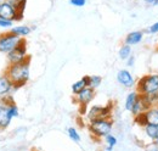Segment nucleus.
<instances>
[{
  "mask_svg": "<svg viewBox=\"0 0 158 151\" xmlns=\"http://www.w3.org/2000/svg\"><path fill=\"white\" fill-rule=\"evenodd\" d=\"M5 75L14 83V90L26 85L29 79V57L19 63H10Z\"/></svg>",
  "mask_w": 158,
  "mask_h": 151,
  "instance_id": "obj_1",
  "label": "nucleus"
},
{
  "mask_svg": "<svg viewBox=\"0 0 158 151\" xmlns=\"http://www.w3.org/2000/svg\"><path fill=\"white\" fill-rule=\"evenodd\" d=\"M19 116V107L14 102L11 97L2 96L0 100V129H5L9 127L11 119Z\"/></svg>",
  "mask_w": 158,
  "mask_h": 151,
  "instance_id": "obj_2",
  "label": "nucleus"
},
{
  "mask_svg": "<svg viewBox=\"0 0 158 151\" xmlns=\"http://www.w3.org/2000/svg\"><path fill=\"white\" fill-rule=\"evenodd\" d=\"M136 92L140 95H152L158 93V73L142 76L136 82Z\"/></svg>",
  "mask_w": 158,
  "mask_h": 151,
  "instance_id": "obj_3",
  "label": "nucleus"
},
{
  "mask_svg": "<svg viewBox=\"0 0 158 151\" xmlns=\"http://www.w3.org/2000/svg\"><path fill=\"white\" fill-rule=\"evenodd\" d=\"M113 128V121L111 118H101L89 122V131L95 138H105L111 134Z\"/></svg>",
  "mask_w": 158,
  "mask_h": 151,
  "instance_id": "obj_4",
  "label": "nucleus"
},
{
  "mask_svg": "<svg viewBox=\"0 0 158 151\" xmlns=\"http://www.w3.org/2000/svg\"><path fill=\"white\" fill-rule=\"evenodd\" d=\"M22 38L14 34L11 31L0 36V53L9 54L21 43Z\"/></svg>",
  "mask_w": 158,
  "mask_h": 151,
  "instance_id": "obj_5",
  "label": "nucleus"
},
{
  "mask_svg": "<svg viewBox=\"0 0 158 151\" xmlns=\"http://www.w3.org/2000/svg\"><path fill=\"white\" fill-rule=\"evenodd\" d=\"M0 19L21 21L23 19V16H21L17 12V9L10 0H5L0 4Z\"/></svg>",
  "mask_w": 158,
  "mask_h": 151,
  "instance_id": "obj_6",
  "label": "nucleus"
},
{
  "mask_svg": "<svg viewBox=\"0 0 158 151\" xmlns=\"http://www.w3.org/2000/svg\"><path fill=\"white\" fill-rule=\"evenodd\" d=\"M112 114V105L107 106H93L89 109L86 113L89 122L95 121V119H101V118H111Z\"/></svg>",
  "mask_w": 158,
  "mask_h": 151,
  "instance_id": "obj_7",
  "label": "nucleus"
},
{
  "mask_svg": "<svg viewBox=\"0 0 158 151\" xmlns=\"http://www.w3.org/2000/svg\"><path fill=\"white\" fill-rule=\"evenodd\" d=\"M28 55H27V46H26V41L22 39L21 43L12 50L7 54V58H9V62L10 63H19V62H22L24 60L28 58Z\"/></svg>",
  "mask_w": 158,
  "mask_h": 151,
  "instance_id": "obj_8",
  "label": "nucleus"
},
{
  "mask_svg": "<svg viewBox=\"0 0 158 151\" xmlns=\"http://www.w3.org/2000/svg\"><path fill=\"white\" fill-rule=\"evenodd\" d=\"M94 97H95V89L88 87V88H85L84 90H81L79 94L76 95V102L79 105L80 110L84 109V111L86 112L85 109H86V106L94 100Z\"/></svg>",
  "mask_w": 158,
  "mask_h": 151,
  "instance_id": "obj_9",
  "label": "nucleus"
},
{
  "mask_svg": "<svg viewBox=\"0 0 158 151\" xmlns=\"http://www.w3.org/2000/svg\"><path fill=\"white\" fill-rule=\"evenodd\" d=\"M117 82L125 88H133L135 85V79L128 70H119L117 73Z\"/></svg>",
  "mask_w": 158,
  "mask_h": 151,
  "instance_id": "obj_10",
  "label": "nucleus"
},
{
  "mask_svg": "<svg viewBox=\"0 0 158 151\" xmlns=\"http://www.w3.org/2000/svg\"><path fill=\"white\" fill-rule=\"evenodd\" d=\"M14 89V83L6 75L0 76V96H6Z\"/></svg>",
  "mask_w": 158,
  "mask_h": 151,
  "instance_id": "obj_11",
  "label": "nucleus"
},
{
  "mask_svg": "<svg viewBox=\"0 0 158 151\" xmlns=\"http://www.w3.org/2000/svg\"><path fill=\"white\" fill-rule=\"evenodd\" d=\"M143 39V32L142 31H134V32H130L125 39H124V43L133 46V45H138L142 41Z\"/></svg>",
  "mask_w": 158,
  "mask_h": 151,
  "instance_id": "obj_12",
  "label": "nucleus"
},
{
  "mask_svg": "<svg viewBox=\"0 0 158 151\" xmlns=\"http://www.w3.org/2000/svg\"><path fill=\"white\" fill-rule=\"evenodd\" d=\"M147 124H158V105L152 106L146 112H143Z\"/></svg>",
  "mask_w": 158,
  "mask_h": 151,
  "instance_id": "obj_13",
  "label": "nucleus"
},
{
  "mask_svg": "<svg viewBox=\"0 0 158 151\" xmlns=\"http://www.w3.org/2000/svg\"><path fill=\"white\" fill-rule=\"evenodd\" d=\"M88 87H89V76H84L81 79H79L76 83H73V85H72V93L74 95H77L81 90H84L85 88H88Z\"/></svg>",
  "mask_w": 158,
  "mask_h": 151,
  "instance_id": "obj_14",
  "label": "nucleus"
},
{
  "mask_svg": "<svg viewBox=\"0 0 158 151\" xmlns=\"http://www.w3.org/2000/svg\"><path fill=\"white\" fill-rule=\"evenodd\" d=\"M139 96H140V94L136 90H134V92H131V93H129V94L127 95V99H125V110L127 111L131 112L133 107L135 106V104L138 101Z\"/></svg>",
  "mask_w": 158,
  "mask_h": 151,
  "instance_id": "obj_15",
  "label": "nucleus"
},
{
  "mask_svg": "<svg viewBox=\"0 0 158 151\" xmlns=\"http://www.w3.org/2000/svg\"><path fill=\"white\" fill-rule=\"evenodd\" d=\"M143 132L152 141H156L158 138V124H146L143 127Z\"/></svg>",
  "mask_w": 158,
  "mask_h": 151,
  "instance_id": "obj_16",
  "label": "nucleus"
},
{
  "mask_svg": "<svg viewBox=\"0 0 158 151\" xmlns=\"http://www.w3.org/2000/svg\"><path fill=\"white\" fill-rule=\"evenodd\" d=\"M11 32L19 37H26L28 36L31 32H32V28L28 27V26H16V27H12L11 28Z\"/></svg>",
  "mask_w": 158,
  "mask_h": 151,
  "instance_id": "obj_17",
  "label": "nucleus"
},
{
  "mask_svg": "<svg viewBox=\"0 0 158 151\" xmlns=\"http://www.w3.org/2000/svg\"><path fill=\"white\" fill-rule=\"evenodd\" d=\"M118 55L120 60H128L129 57L131 56V46L124 43V44L119 48Z\"/></svg>",
  "mask_w": 158,
  "mask_h": 151,
  "instance_id": "obj_18",
  "label": "nucleus"
},
{
  "mask_svg": "<svg viewBox=\"0 0 158 151\" xmlns=\"http://www.w3.org/2000/svg\"><path fill=\"white\" fill-rule=\"evenodd\" d=\"M102 83V78L100 76H89V87L93 89H98Z\"/></svg>",
  "mask_w": 158,
  "mask_h": 151,
  "instance_id": "obj_19",
  "label": "nucleus"
},
{
  "mask_svg": "<svg viewBox=\"0 0 158 151\" xmlns=\"http://www.w3.org/2000/svg\"><path fill=\"white\" fill-rule=\"evenodd\" d=\"M67 133H68V135H69V138L72 139V140H74V141H80V135H79V133L77 132V129L76 128H73V127H69L68 129H67Z\"/></svg>",
  "mask_w": 158,
  "mask_h": 151,
  "instance_id": "obj_20",
  "label": "nucleus"
},
{
  "mask_svg": "<svg viewBox=\"0 0 158 151\" xmlns=\"http://www.w3.org/2000/svg\"><path fill=\"white\" fill-rule=\"evenodd\" d=\"M105 141H106L107 146H110V148H114L117 145V138L114 135H112V134L106 135L105 136Z\"/></svg>",
  "mask_w": 158,
  "mask_h": 151,
  "instance_id": "obj_21",
  "label": "nucleus"
},
{
  "mask_svg": "<svg viewBox=\"0 0 158 151\" xmlns=\"http://www.w3.org/2000/svg\"><path fill=\"white\" fill-rule=\"evenodd\" d=\"M14 27V21L12 19H0V28H12Z\"/></svg>",
  "mask_w": 158,
  "mask_h": 151,
  "instance_id": "obj_22",
  "label": "nucleus"
},
{
  "mask_svg": "<svg viewBox=\"0 0 158 151\" xmlns=\"http://www.w3.org/2000/svg\"><path fill=\"white\" fill-rule=\"evenodd\" d=\"M69 4L76 7H83L86 4V0H69Z\"/></svg>",
  "mask_w": 158,
  "mask_h": 151,
  "instance_id": "obj_23",
  "label": "nucleus"
},
{
  "mask_svg": "<svg viewBox=\"0 0 158 151\" xmlns=\"http://www.w3.org/2000/svg\"><path fill=\"white\" fill-rule=\"evenodd\" d=\"M147 32H148L150 34H156V33H158V21L157 22H155L152 26H150V27H148Z\"/></svg>",
  "mask_w": 158,
  "mask_h": 151,
  "instance_id": "obj_24",
  "label": "nucleus"
},
{
  "mask_svg": "<svg viewBox=\"0 0 158 151\" xmlns=\"http://www.w3.org/2000/svg\"><path fill=\"white\" fill-rule=\"evenodd\" d=\"M147 151H158V145L155 141H152V144L147 146Z\"/></svg>",
  "mask_w": 158,
  "mask_h": 151,
  "instance_id": "obj_25",
  "label": "nucleus"
},
{
  "mask_svg": "<svg viewBox=\"0 0 158 151\" xmlns=\"http://www.w3.org/2000/svg\"><path fill=\"white\" fill-rule=\"evenodd\" d=\"M134 63H135V57L131 55V56L127 60V65H128L129 67H133V66H134Z\"/></svg>",
  "mask_w": 158,
  "mask_h": 151,
  "instance_id": "obj_26",
  "label": "nucleus"
},
{
  "mask_svg": "<svg viewBox=\"0 0 158 151\" xmlns=\"http://www.w3.org/2000/svg\"><path fill=\"white\" fill-rule=\"evenodd\" d=\"M145 2H146L147 5H152V6L158 5V0H145Z\"/></svg>",
  "mask_w": 158,
  "mask_h": 151,
  "instance_id": "obj_27",
  "label": "nucleus"
},
{
  "mask_svg": "<svg viewBox=\"0 0 158 151\" xmlns=\"http://www.w3.org/2000/svg\"><path fill=\"white\" fill-rule=\"evenodd\" d=\"M155 143H156V144H157V145H158V138H157V140H156V141H155Z\"/></svg>",
  "mask_w": 158,
  "mask_h": 151,
  "instance_id": "obj_28",
  "label": "nucleus"
},
{
  "mask_svg": "<svg viewBox=\"0 0 158 151\" xmlns=\"http://www.w3.org/2000/svg\"><path fill=\"white\" fill-rule=\"evenodd\" d=\"M20 1H23V0H20Z\"/></svg>",
  "mask_w": 158,
  "mask_h": 151,
  "instance_id": "obj_29",
  "label": "nucleus"
},
{
  "mask_svg": "<svg viewBox=\"0 0 158 151\" xmlns=\"http://www.w3.org/2000/svg\"><path fill=\"white\" fill-rule=\"evenodd\" d=\"M0 4H1V1H0Z\"/></svg>",
  "mask_w": 158,
  "mask_h": 151,
  "instance_id": "obj_30",
  "label": "nucleus"
}]
</instances>
